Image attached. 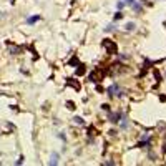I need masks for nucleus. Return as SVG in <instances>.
Instances as JSON below:
<instances>
[{"instance_id": "nucleus-1", "label": "nucleus", "mask_w": 166, "mask_h": 166, "mask_svg": "<svg viewBox=\"0 0 166 166\" xmlns=\"http://www.w3.org/2000/svg\"><path fill=\"white\" fill-rule=\"evenodd\" d=\"M108 120L111 123H118L120 120H123V115H121V111H116V113H113V111H110L108 113Z\"/></svg>"}, {"instance_id": "nucleus-2", "label": "nucleus", "mask_w": 166, "mask_h": 166, "mask_svg": "<svg viewBox=\"0 0 166 166\" xmlns=\"http://www.w3.org/2000/svg\"><path fill=\"white\" fill-rule=\"evenodd\" d=\"M118 91H120V85L118 83H111L110 87L106 88V95H108V96H115Z\"/></svg>"}, {"instance_id": "nucleus-3", "label": "nucleus", "mask_w": 166, "mask_h": 166, "mask_svg": "<svg viewBox=\"0 0 166 166\" xmlns=\"http://www.w3.org/2000/svg\"><path fill=\"white\" fill-rule=\"evenodd\" d=\"M103 45H105V47L108 48L111 53H116V45H115L113 42H108V40H105V43H103Z\"/></svg>"}, {"instance_id": "nucleus-4", "label": "nucleus", "mask_w": 166, "mask_h": 166, "mask_svg": "<svg viewBox=\"0 0 166 166\" xmlns=\"http://www.w3.org/2000/svg\"><path fill=\"white\" fill-rule=\"evenodd\" d=\"M131 8H133L136 13H141V12H143V5H141V3H138V2H134L133 5H131Z\"/></svg>"}, {"instance_id": "nucleus-5", "label": "nucleus", "mask_w": 166, "mask_h": 166, "mask_svg": "<svg viewBox=\"0 0 166 166\" xmlns=\"http://www.w3.org/2000/svg\"><path fill=\"white\" fill-rule=\"evenodd\" d=\"M58 159H60V155H58V153H53V155H52V159L48 161V164H58Z\"/></svg>"}, {"instance_id": "nucleus-6", "label": "nucleus", "mask_w": 166, "mask_h": 166, "mask_svg": "<svg viewBox=\"0 0 166 166\" xmlns=\"http://www.w3.org/2000/svg\"><path fill=\"white\" fill-rule=\"evenodd\" d=\"M134 28H136V25H134L133 22H128V23L125 25V30H126V32H133Z\"/></svg>"}, {"instance_id": "nucleus-7", "label": "nucleus", "mask_w": 166, "mask_h": 166, "mask_svg": "<svg viewBox=\"0 0 166 166\" xmlns=\"http://www.w3.org/2000/svg\"><path fill=\"white\" fill-rule=\"evenodd\" d=\"M38 20H40V15H35V17H30V19L27 20V23H28V25H33V23H37Z\"/></svg>"}, {"instance_id": "nucleus-8", "label": "nucleus", "mask_w": 166, "mask_h": 166, "mask_svg": "<svg viewBox=\"0 0 166 166\" xmlns=\"http://www.w3.org/2000/svg\"><path fill=\"white\" fill-rule=\"evenodd\" d=\"M73 121L77 123V125H85V120L82 118V116H75V118H73Z\"/></svg>"}, {"instance_id": "nucleus-9", "label": "nucleus", "mask_w": 166, "mask_h": 166, "mask_svg": "<svg viewBox=\"0 0 166 166\" xmlns=\"http://www.w3.org/2000/svg\"><path fill=\"white\" fill-rule=\"evenodd\" d=\"M120 128H121V130H128V121H126V118H125V116H123V121L120 123Z\"/></svg>"}, {"instance_id": "nucleus-10", "label": "nucleus", "mask_w": 166, "mask_h": 166, "mask_svg": "<svg viewBox=\"0 0 166 166\" xmlns=\"http://www.w3.org/2000/svg\"><path fill=\"white\" fill-rule=\"evenodd\" d=\"M68 85H71V87H73V88H77V90L80 88V85H78L77 82H75V80H73V78H71V80H68Z\"/></svg>"}, {"instance_id": "nucleus-11", "label": "nucleus", "mask_w": 166, "mask_h": 166, "mask_svg": "<svg viewBox=\"0 0 166 166\" xmlns=\"http://www.w3.org/2000/svg\"><path fill=\"white\" fill-rule=\"evenodd\" d=\"M66 108H68V110H75V103L73 101H66Z\"/></svg>"}, {"instance_id": "nucleus-12", "label": "nucleus", "mask_w": 166, "mask_h": 166, "mask_svg": "<svg viewBox=\"0 0 166 166\" xmlns=\"http://www.w3.org/2000/svg\"><path fill=\"white\" fill-rule=\"evenodd\" d=\"M125 5H128V3H126V2H118V3H116L118 10H121V8H125Z\"/></svg>"}, {"instance_id": "nucleus-13", "label": "nucleus", "mask_w": 166, "mask_h": 166, "mask_svg": "<svg viewBox=\"0 0 166 166\" xmlns=\"http://www.w3.org/2000/svg\"><path fill=\"white\" fill-rule=\"evenodd\" d=\"M113 30H115V23H110V25L105 28V32H113Z\"/></svg>"}, {"instance_id": "nucleus-14", "label": "nucleus", "mask_w": 166, "mask_h": 166, "mask_svg": "<svg viewBox=\"0 0 166 166\" xmlns=\"http://www.w3.org/2000/svg\"><path fill=\"white\" fill-rule=\"evenodd\" d=\"M121 19H123V13L121 12H116L115 13V20H121Z\"/></svg>"}, {"instance_id": "nucleus-15", "label": "nucleus", "mask_w": 166, "mask_h": 166, "mask_svg": "<svg viewBox=\"0 0 166 166\" xmlns=\"http://www.w3.org/2000/svg\"><path fill=\"white\" fill-rule=\"evenodd\" d=\"M101 108L105 110V111H111V108H110V105H108V103H105V105H101Z\"/></svg>"}, {"instance_id": "nucleus-16", "label": "nucleus", "mask_w": 166, "mask_h": 166, "mask_svg": "<svg viewBox=\"0 0 166 166\" xmlns=\"http://www.w3.org/2000/svg\"><path fill=\"white\" fill-rule=\"evenodd\" d=\"M116 96H118V98H123V96H125V93L121 91V90H120V91H118V93H116Z\"/></svg>"}, {"instance_id": "nucleus-17", "label": "nucleus", "mask_w": 166, "mask_h": 166, "mask_svg": "<svg viewBox=\"0 0 166 166\" xmlns=\"http://www.w3.org/2000/svg\"><path fill=\"white\" fill-rule=\"evenodd\" d=\"M77 73H78V75H82V73H85V66H83V68H78V70H77Z\"/></svg>"}, {"instance_id": "nucleus-18", "label": "nucleus", "mask_w": 166, "mask_h": 166, "mask_svg": "<svg viewBox=\"0 0 166 166\" xmlns=\"http://www.w3.org/2000/svg\"><path fill=\"white\" fill-rule=\"evenodd\" d=\"M126 3H128V5H133V3H134V0H126Z\"/></svg>"}]
</instances>
